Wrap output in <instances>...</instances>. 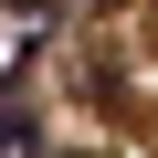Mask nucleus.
<instances>
[{
  "label": "nucleus",
  "mask_w": 158,
  "mask_h": 158,
  "mask_svg": "<svg viewBox=\"0 0 158 158\" xmlns=\"http://www.w3.org/2000/svg\"><path fill=\"white\" fill-rule=\"evenodd\" d=\"M0 158H42V127H32L21 106H0Z\"/></svg>",
  "instance_id": "1"
}]
</instances>
